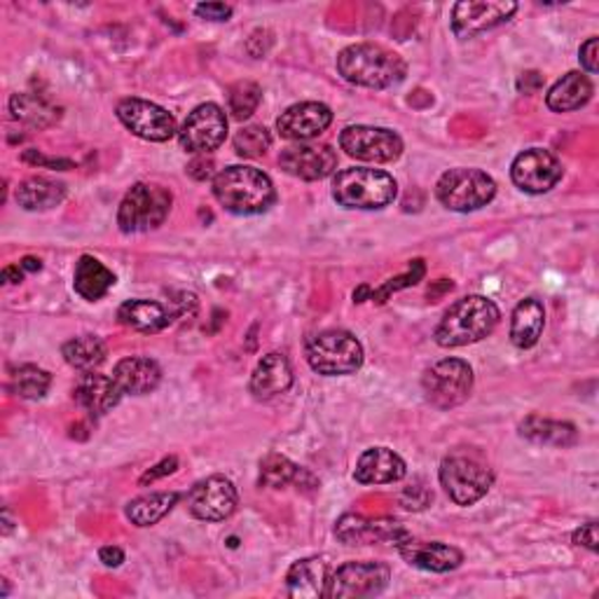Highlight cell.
Instances as JSON below:
<instances>
[{
	"label": "cell",
	"mask_w": 599,
	"mask_h": 599,
	"mask_svg": "<svg viewBox=\"0 0 599 599\" xmlns=\"http://www.w3.org/2000/svg\"><path fill=\"white\" fill-rule=\"evenodd\" d=\"M214 197L225 212L237 216H256L275 204L277 192L267 174L256 167L234 164V167L222 169L214 178Z\"/></svg>",
	"instance_id": "1"
},
{
	"label": "cell",
	"mask_w": 599,
	"mask_h": 599,
	"mask_svg": "<svg viewBox=\"0 0 599 599\" xmlns=\"http://www.w3.org/2000/svg\"><path fill=\"white\" fill-rule=\"evenodd\" d=\"M501 311L485 295H467L449 307L436 328V342L445 349L481 342L499 326Z\"/></svg>",
	"instance_id": "2"
},
{
	"label": "cell",
	"mask_w": 599,
	"mask_h": 599,
	"mask_svg": "<svg viewBox=\"0 0 599 599\" xmlns=\"http://www.w3.org/2000/svg\"><path fill=\"white\" fill-rule=\"evenodd\" d=\"M337 71L347 82L368 89H386L406 78V62L382 44L358 42L337 54Z\"/></svg>",
	"instance_id": "3"
},
{
	"label": "cell",
	"mask_w": 599,
	"mask_h": 599,
	"mask_svg": "<svg viewBox=\"0 0 599 599\" xmlns=\"http://www.w3.org/2000/svg\"><path fill=\"white\" fill-rule=\"evenodd\" d=\"M398 186L392 174L382 169H344L333 178V200L344 208H358V212H374L384 208L396 200Z\"/></svg>",
	"instance_id": "4"
},
{
	"label": "cell",
	"mask_w": 599,
	"mask_h": 599,
	"mask_svg": "<svg viewBox=\"0 0 599 599\" xmlns=\"http://www.w3.org/2000/svg\"><path fill=\"white\" fill-rule=\"evenodd\" d=\"M441 485L457 506H473L494 485L489 463L469 449H455L441 463Z\"/></svg>",
	"instance_id": "5"
},
{
	"label": "cell",
	"mask_w": 599,
	"mask_h": 599,
	"mask_svg": "<svg viewBox=\"0 0 599 599\" xmlns=\"http://www.w3.org/2000/svg\"><path fill=\"white\" fill-rule=\"evenodd\" d=\"M305 356L311 370L326 374V378L352 374L364 366L361 342L347 331H323L311 335L305 344Z\"/></svg>",
	"instance_id": "6"
},
{
	"label": "cell",
	"mask_w": 599,
	"mask_h": 599,
	"mask_svg": "<svg viewBox=\"0 0 599 599\" xmlns=\"http://www.w3.org/2000/svg\"><path fill=\"white\" fill-rule=\"evenodd\" d=\"M171 192L155 183H137L125 194L117 208V225L125 234L155 230L169 218Z\"/></svg>",
	"instance_id": "7"
},
{
	"label": "cell",
	"mask_w": 599,
	"mask_h": 599,
	"mask_svg": "<svg viewBox=\"0 0 599 599\" xmlns=\"http://www.w3.org/2000/svg\"><path fill=\"white\" fill-rule=\"evenodd\" d=\"M494 194L497 183L481 169H449L436 183L438 202L457 214L477 212L494 200Z\"/></svg>",
	"instance_id": "8"
},
{
	"label": "cell",
	"mask_w": 599,
	"mask_h": 599,
	"mask_svg": "<svg viewBox=\"0 0 599 599\" xmlns=\"http://www.w3.org/2000/svg\"><path fill=\"white\" fill-rule=\"evenodd\" d=\"M422 388L433 408H457L473 392V370L461 358H443L424 372Z\"/></svg>",
	"instance_id": "9"
},
{
	"label": "cell",
	"mask_w": 599,
	"mask_h": 599,
	"mask_svg": "<svg viewBox=\"0 0 599 599\" xmlns=\"http://www.w3.org/2000/svg\"><path fill=\"white\" fill-rule=\"evenodd\" d=\"M388 581H392V569L384 562H347L333 576H328L326 597H374L386 590Z\"/></svg>",
	"instance_id": "10"
},
{
	"label": "cell",
	"mask_w": 599,
	"mask_h": 599,
	"mask_svg": "<svg viewBox=\"0 0 599 599\" xmlns=\"http://www.w3.org/2000/svg\"><path fill=\"white\" fill-rule=\"evenodd\" d=\"M225 137H228V115L216 103H202L186 117L183 127L178 129L181 148L194 155L214 153L216 148L225 143Z\"/></svg>",
	"instance_id": "11"
},
{
	"label": "cell",
	"mask_w": 599,
	"mask_h": 599,
	"mask_svg": "<svg viewBox=\"0 0 599 599\" xmlns=\"http://www.w3.org/2000/svg\"><path fill=\"white\" fill-rule=\"evenodd\" d=\"M117 117L119 123L133 133V137L150 143H164L178 133L174 115L153 101H143V99L119 101Z\"/></svg>",
	"instance_id": "12"
},
{
	"label": "cell",
	"mask_w": 599,
	"mask_h": 599,
	"mask_svg": "<svg viewBox=\"0 0 599 599\" xmlns=\"http://www.w3.org/2000/svg\"><path fill=\"white\" fill-rule=\"evenodd\" d=\"M340 148L354 160L386 164L400 157L403 141L392 129L354 125L340 133Z\"/></svg>",
	"instance_id": "13"
},
{
	"label": "cell",
	"mask_w": 599,
	"mask_h": 599,
	"mask_svg": "<svg viewBox=\"0 0 599 599\" xmlns=\"http://www.w3.org/2000/svg\"><path fill=\"white\" fill-rule=\"evenodd\" d=\"M518 12L511 0H463L453 10V31L457 38L481 36L494 26H501Z\"/></svg>",
	"instance_id": "14"
},
{
	"label": "cell",
	"mask_w": 599,
	"mask_h": 599,
	"mask_svg": "<svg viewBox=\"0 0 599 599\" xmlns=\"http://www.w3.org/2000/svg\"><path fill=\"white\" fill-rule=\"evenodd\" d=\"M560 160L544 148H530L520 153L511 167L513 183L530 194H544L562 181Z\"/></svg>",
	"instance_id": "15"
},
{
	"label": "cell",
	"mask_w": 599,
	"mask_h": 599,
	"mask_svg": "<svg viewBox=\"0 0 599 599\" xmlns=\"http://www.w3.org/2000/svg\"><path fill=\"white\" fill-rule=\"evenodd\" d=\"M335 536L347 546H374V544H394L398 546L408 538V530L392 518H364L347 513L335 524Z\"/></svg>",
	"instance_id": "16"
},
{
	"label": "cell",
	"mask_w": 599,
	"mask_h": 599,
	"mask_svg": "<svg viewBox=\"0 0 599 599\" xmlns=\"http://www.w3.org/2000/svg\"><path fill=\"white\" fill-rule=\"evenodd\" d=\"M190 513L204 522L228 520L237 508V489L232 481L222 475H212L200 481L188 494Z\"/></svg>",
	"instance_id": "17"
},
{
	"label": "cell",
	"mask_w": 599,
	"mask_h": 599,
	"mask_svg": "<svg viewBox=\"0 0 599 599\" xmlns=\"http://www.w3.org/2000/svg\"><path fill=\"white\" fill-rule=\"evenodd\" d=\"M279 167L300 181H323L337 169V153L331 145L297 143L281 150Z\"/></svg>",
	"instance_id": "18"
},
{
	"label": "cell",
	"mask_w": 599,
	"mask_h": 599,
	"mask_svg": "<svg viewBox=\"0 0 599 599\" xmlns=\"http://www.w3.org/2000/svg\"><path fill=\"white\" fill-rule=\"evenodd\" d=\"M333 123V113L326 103L319 101H303L286 109L277 119V129L281 139L286 141H309L317 139Z\"/></svg>",
	"instance_id": "19"
},
{
	"label": "cell",
	"mask_w": 599,
	"mask_h": 599,
	"mask_svg": "<svg viewBox=\"0 0 599 599\" xmlns=\"http://www.w3.org/2000/svg\"><path fill=\"white\" fill-rule=\"evenodd\" d=\"M400 558L406 560L410 566L424 569V572L433 574H447L455 572L463 562V552L455 546H447L441 541H419V538H403L396 546Z\"/></svg>",
	"instance_id": "20"
},
{
	"label": "cell",
	"mask_w": 599,
	"mask_h": 599,
	"mask_svg": "<svg viewBox=\"0 0 599 599\" xmlns=\"http://www.w3.org/2000/svg\"><path fill=\"white\" fill-rule=\"evenodd\" d=\"M408 467L394 449L388 447H370L358 457L354 477L361 485H392L406 477Z\"/></svg>",
	"instance_id": "21"
},
{
	"label": "cell",
	"mask_w": 599,
	"mask_h": 599,
	"mask_svg": "<svg viewBox=\"0 0 599 599\" xmlns=\"http://www.w3.org/2000/svg\"><path fill=\"white\" fill-rule=\"evenodd\" d=\"M293 384V368L286 354L269 352L265 354L256 370L251 374V394L258 400H269L275 396L286 394Z\"/></svg>",
	"instance_id": "22"
},
{
	"label": "cell",
	"mask_w": 599,
	"mask_h": 599,
	"mask_svg": "<svg viewBox=\"0 0 599 599\" xmlns=\"http://www.w3.org/2000/svg\"><path fill=\"white\" fill-rule=\"evenodd\" d=\"M75 400H78V406L85 408L92 417H103L106 412H111L119 398L125 394L119 392V386L113 378H106V374L99 372H85L82 380L75 386Z\"/></svg>",
	"instance_id": "23"
},
{
	"label": "cell",
	"mask_w": 599,
	"mask_h": 599,
	"mask_svg": "<svg viewBox=\"0 0 599 599\" xmlns=\"http://www.w3.org/2000/svg\"><path fill=\"white\" fill-rule=\"evenodd\" d=\"M113 380L117 382L119 392L129 394V396H143L155 392L160 380H162V370L153 361V358L145 356H129L123 358L113 370Z\"/></svg>",
	"instance_id": "24"
},
{
	"label": "cell",
	"mask_w": 599,
	"mask_h": 599,
	"mask_svg": "<svg viewBox=\"0 0 599 599\" xmlns=\"http://www.w3.org/2000/svg\"><path fill=\"white\" fill-rule=\"evenodd\" d=\"M328 566L321 558L297 560L286 574V592L295 599H319L326 597Z\"/></svg>",
	"instance_id": "25"
},
{
	"label": "cell",
	"mask_w": 599,
	"mask_h": 599,
	"mask_svg": "<svg viewBox=\"0 0 599 599\" xmlns=\"http://www.w3.org/2000/svg\"><path fill=\"white\" fill-rule=\"evenodd\" d=\"M590 99H592L590 78L578 71H572L550 87L546 103L552 113H572L586 106Z\"/></svg>",
	"instance_id": "26"
},
{
	"label": "cell",
	"mask_w": 599,
	"mask_h": 599,
	"mask_svg": "<svg viewBox=\"0 0 599 599\" xmlns=\"http://www.w3.org/2000/svg\"><path fill=\"white\" fill-rule=\"evenodd\" d=\"M546 309L536 297H527L513 309L511 317V342L518 349H532L544 333Z\"/></svg>",
	"instance_id": "27"
},
{
	"label": "cell",
	"mask_w": 599,
	"mask_h": 599,
	"mask_svg": "<svg viewBox=\"0 0 599 599\" xmlns=\"http://www.w3.org/2000/svg\"><path fill=\"white\" fill-rule=\"evenodd\" d=\"M117 319L137 333H160L171 323V314L153 300H127L117 309Z\"/></svg>",
	"instance_id": "28"
},
{
	"label": "cell",
	"mask_w": 599,
	"mask_h": 599,
	"mask_svg": "<svg viewBox=\"0 0 599 599\" xmlns=\"http://www.w3.org/2000/svg\"><path fill=\"white\" fill-rule=\"evenodd\" d=\"M115 286V275L94 256H82L75 265L73 289L87 303H97Z\"/></svg>",
	"instance_id": "29"
},
{
	"label": "cell",
	"mask_w": 599,
	"mask_h": 599,
	"mask_svg": "<svg viewBox=\"0 0 599 599\" xmlns=\"http://www.w3.org/2000/svg\"><path fill=\"white\" fill-rule=\"evenodd\" d=\"M14 200L26 212H48L66 200V186L48 176H31L20 183Z\"/></svg>",
	"instance_id": "30"
},
{
	"label": "cell",
	"mask_w": 599,
	"mask_h": 599,
	"mask_svg": "<svg viewBox=\"0 0 599 599\" xmlns=\"http://www.w3.org/2000/svg\"><path fill=\"white\" fill-rule=\"evenodd\" d=\"M520 436L538 445H556V447H572L578 443V431L569 422H556L538 415H530L520 422Z\"/></svg>",
	"instance_id": "31"
},
{
	"label": "cell",
	"mask_w": 599,
	"mask_h": 599,
	"mask_svg": "<svg viewBox=\"0 0 599 599\" xmlns=\"http://www.w3.org/2000/svg\"><path fill=\"white\" fill-rule=\"evenodd\" d=\"M10 113L14 119H20V123L34 127V129H48L62 119V109L52 106L50 101H44L42 97L31 94V92L12 94Z\"/></svg>",
	"instance_id": "32"
},
{
	"label": "cell",
	"mask_w": 599,
	"mask_h": 599,
	"mask_svg": "<svg viewBox=\"0 0 599 599\" xmlns=\"http://www.w3.org/2000/svg\"><path fill=\"white\" fill-rule=\"evenodd\" d=\"M181 501V494L178 492H153L145 494V497L133 499L127 506V518L137 527H153L164 515L171 513V508Z\"/></svg>",
	"instance_id": "33"
},
{
	"label": "cell",
	"mask_w": 599,
	"mask_h": 599,
	"mask_svg": "<svg viewBox=\"0 0 599 599\" xmlns=\"http://www.w3.org/2000/svg\"><path fill=\"white\" fill-rule=\"evenodd\" d=\"M62 354H64V361L71 368L80 372H92L94 368H99L103 361H106L109 349H106V342L101 337L80 335L68 340L62 347Z\"/></svg>",
	"instance_id": "34"
},
{
	"label": "cell",
	"mask_w": 599,
	"mask_h": 599,
	"mask_svg": "<svg viewBox=\"0 0 599 599\" xmlns=\"http://www.w3.org/2000/svg\"><path fill=\"white\" fill-rule=\"evenodd\" d=\"M426 275V265L422 258H417L410 263L408 267V272L406 275H398L394 279H388L384 286L380 289H370V286H361L358 291H354V303H366V300H372V303H378V305H384L388 297H392V293H398L403 289H410V286H417L419 281L424 279Z\"/></svg>",
	"instance_id": "35"
},
{
	"label": "cell",
	"mask_w": 599,
	"mask_h": 599,
	"mask_svg": "<svg viewBox=\"0 0 599 599\" xmlns=\"http://www.w3.org/2000/svg\"><path fill=\"white\" fill-rule=\"evenodd\" d=\"M305 471L293 463L289 457L269 453L263 461H260V485L269 487V489H281L291 483H300V475Z\"/></svg>",
	"instance_id": "36"
},
{
	"label": "cell",
	"mask_w": 599,
	"mask_h": 599,
	"mask_svg": "<svg viewBox=\"0 0 599 599\" xmlns=\"http://www.w3.org/2000/svg\"><path fill=\"white\" fill-rule=\"evenodd\" d=\"M52 384V374L38 366H20L12 370V392L26 400H38Z\"/></svg>",
	"instance_id": "37"
},
{
	"label": "cell",
	"mask_w": 599,
	"mask_h": 599,
	"mask_svg": "<svg viewBox=\"0 0 599 599\" xmlns=\"http://www.w3.org/2000/svg\"><path fill=\"white\" fill-rule=\"evenodd\" d=\"M260 99H263V92L256 82L251 80L234 82L228 89V111L234 119L242 123V119H248L253 113H256V109L260 106Z\"/></svg>",
	"instance_id": "38"
},
{
	"label": "cell",
	"mask_w": 599,
	"mask_h": 599,
	"mask_svg": "<svg viewBox=\"0 0 599 599\" xmlns=\"http://www.w3.org/2000/svg\"><path fill=\"white\" fill-rule=\"evenodd\" d=\"M269 145H272V137H269V131L263 125H248L244 129H239L234 137V150L239 157H263Z\"/></svg>",
	"instance_id": "39"
},
{
	"label": "cell",
	"mask_w": 599,
	"mask_h": 599,
	"mask_svg": "<svg viewBox=\"0 0 599 599\" xmlns=\"http://www.w3.org/2000/svg\"><path fill=\"white\" fill-rule=\"evenodd\" d=\"M431 499H433V494L422 483H415V485L403 489V494H400L403 506L410 508V511H422V508L429 506Z\"/></svg>",
	"instance_id": "40"
},
{
	"label": "cell",
	"mask_w": 599,
	"mask_h": 599,
	"mask_svg": "<svg viewBox=\"0 0 599 599\" xmlns=\"http://www.w3.org/2000/svg\"><path fill=\"white\" fill-rule=\"evenodd\" d=\"M22 160L28 162V164H36V167H48V169H56V171H68V169L75 167L71 160L44 157L42 153H38V150H26V153L22 155Z\"/></svg>",
	"instance_id": "41"
},
{
	"label": "cell",
	"mask_w": 599,
	"mask_h": 599,
	"mask_svg": "<svg viewBox=\"0 0 599 599\" xmlns=\"http://www.w3.org/2000/svg\"><path fill=\"white\" fill-rule=\"evenodd\" d=\"M188 174L194 178V181H212V178H216V164L212 157H194L190 164H188Z\"/></svg>",
	"instance_id": "42"
},
{
	"label": "cell",
	"mask_w": 599,
	"mask_h": 599,
	"mask_svg": "<svg viewBox=\"0 0 599 599\" xmlns=\"http://www.w3.org/2000/svg\"><path fill=\"white\" fill-rule=\"evenodd\" d=\"M176 469H178V459L176 457H167V459H162L160 463H157V467H153V469H150V471H145L143 475H141V485L145 487V485H153V483H157L160 481V477H167V475H171V473H176Z\"/></svg>",
	"instance_id": "43"
},
{
	"label": "cell",
	"mask_w": 599,
	"mask_h": 599,
	"mask_svg": "<svg viewBox=\"0 0 599 599\" xmlns=\"http://www.w3.org/2000/svg\"><path fill=\"white\" fill-rule=\"evenodd\" d=\"M578 54H581V66L595 75L599 71V40L597 38H588L586 42L581 44V52Z\"/></svg>",
	"instance_id": "44"
},
{
	"label": "cell",
	"mask_w": 599,
	"mask_h": 599,
	"mask_svg": "<svg viewBox=\"0 0 599 599\" xmlns=\"http://www.w3.org/2000/svg\"><path fill=\"white\" fill-rule=\"evenodd\" d=\"M194 12L208 22H228L232 17V8L225 3H202L194 8Z\"/></svg>",
	"instance_id": "45"
},
{
	"label": "cell",
	"mask_w": 599,
	"mask_h": 599,
	"mask_svg": "<svg viewBox=\"0 0 599 599\" xmlns=\"http://www.w3.org/2000/svg\"><path fill=\"white\" fill-rule=\"evenodd\" d=\"M574 544L588 548L592 552L599 548V536H597V522L595 520L581 524V527L574 532Z\"/></svg>",
	"instance_id": "46"
},
{
	"label": "cell",
	"mask_w": 599,
	"mask_h": 599,
	"mask_svg": "<svg viewBox=\"0 0 599 599\" xmlns=\"http://www.w3.org/2000/svg\"><path fill=\"white\" fill-rule=\"evenodd\" d=\"M99 560L106 564V566H119L125 562V552L119 550L117 546H106V548H101L99 552Z\"/></svg>",
	"instance_id": "47"
},
{
	"label": "cell",
	"mask_w": 599,
	"mask_h": 599,
	"mask_svg": "<svg viewBox=\"0 0 599 599\" xmlns=\"http://www.w3.org/2000/svg\"><path fill=\"white\" fill-rule=\"evenodd\" d=\"M520 85H522L520 89H524V94H532V92H536L538 87L544 85V80H541V75L532 71V73H522Z\"/></svg>",
	"instance_id": "48"
},
{
	"label": "cell",
	"mask_w": 599,
	"mask_h": 599,
	"mask_svg": "<svg viewBox=\"0 0 599 599\" xmlns=\"http://www.w3.org/2000/svg\"><path fill=\"white\" fill-rule=\"evenodd\" d=\"M24 279V267L22 265H10L3 269V281L5 283H22Z\"/></svg>",
	"instance_id": "49"
},
{
	"label": "cell",
	"mask_w": 599,
	"mask_h": 599,
	"mask_svg": "<svg viewBox=\"0 0 599 599\" xmlns=\"http://www.w3.org/2000/svg\"><path fill=\"white\" fill-rule=\"evenodd\" d=\"M20 265L24 267V272H38V269L42 267V265H40V260H38V258H31V256L24 258Z\"/></svg>",
	"instance_id": "50"
}]
</instances>
